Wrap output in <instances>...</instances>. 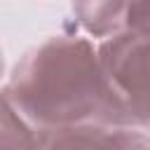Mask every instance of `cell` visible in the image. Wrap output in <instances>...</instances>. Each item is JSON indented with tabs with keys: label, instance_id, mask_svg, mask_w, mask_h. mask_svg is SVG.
Returning <instances> with one entry per match:
<instances>
[{
	"label": "cell",
	"instance_id": "5b68a950",
	"mask_svg": "<svg viewBox=\"0 0 150 150\" xmlns=\"http://www.w3.org/2000/svg\"><path fill=\"white\" fill-rule=\"evenodd\" d=\"M45 131L35 129L12 103L5 87L0 89V150H40Z\"/></svg>",
	"mask_w": 150,
	"mask_h": 150
},
{
	"label": "cell",
	"instance_id": "6da1fadb",
	"mask_svg": "<svg viewBox=\"0 0 150 150\" xmlns=\"http://www.w3.org/2000/svg\"><path fill=\"white\" fill-rule=\"evenodd\" d=\"M5 91L40 131L77 124L127 127L101 75L96 45L84 35H52L14 66Z\"/></svg>",
	"mask_w": 150,
	"mask_h": 150
},
{
	"label": "cell",
	"instance_id": "7a4b0ae2",
	"mask_svg": "<svg viewBox=\"0 0 150 150\" xmlns=\"http://www.w3.org/2000/svg\"><path fill=\"white\" fill-rule=\"evenodd\" d=\"M96 56L127 127L148 129V33L120 30L96 45Z\"/></svg>",
	"mask_w": 150,
	"mask_h": 150
},
{
	"label": "cell",
	"instance_id": "277c9868",
	"mask_svg": "<svg viewBox=\"0 0 150 150\" xmlns=\"http://www.w3.org/2000/svg\"><path fill=\"white\" fill-rule=\"evenodd\" d=\"M131 5L134 0H70L75 21L98 42L127 28Z\"/></svg>",
	"mask_w": 150,
	"mask_h": 150
},
{
	"label": "cell",
	"instance_id": "3957f363",
	"mask_svg": "<svg viewBox=\"0 0 150 150\" xmlns=\"http://www.w3.org/2000/svg\"><path fill=\"white\" fill-rule=\"evenodd\" d=\"M40 150H150V138L136 127L77 124L47 131Z\"/></svg>",
	"mask_w": 150,
	"mask_h": 150
},
{
	"label": "cell",
	"instance_id": "8992f818",
	"mask_svg": "<svg viewBox=\"0 0 150 150\" xmlns=\"http://www.w3.org/2000/svg\"><path fill=\"white\" fill-rule=\"evenodd\" d=\"M5 75V54H2V49H0V77Z\"/></svg>",
	"mask_w": 150,
	"mask_h": 150
}]
</instances>
